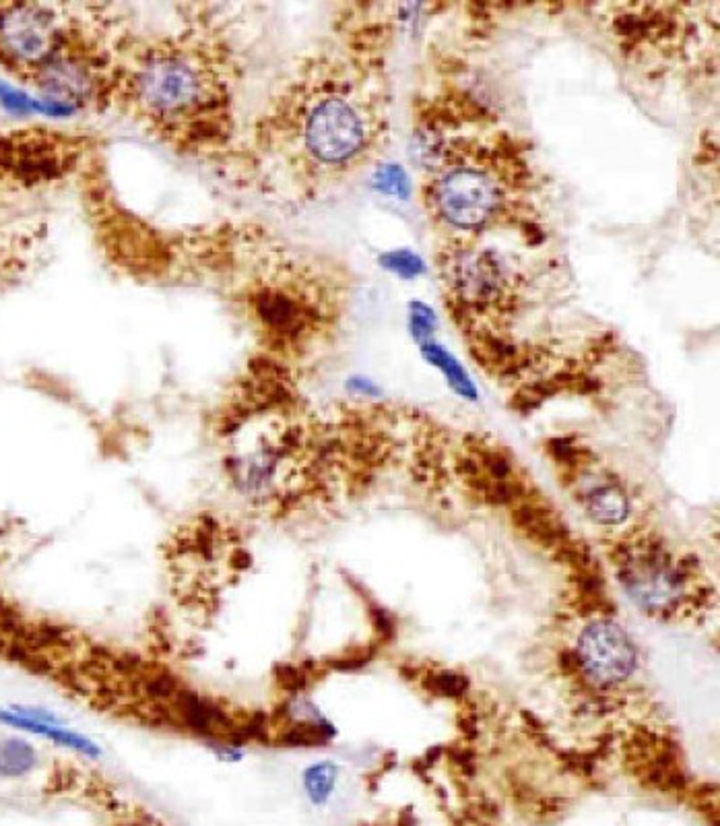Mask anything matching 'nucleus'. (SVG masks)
I'll list each match as a JSON object with an SVG mask.
<instances>
[{"mask_svg":"<svg viewBox=\"0 0 720 826\" xmlns=\"http://www.w3.org/2000/svg\"><path fill=\"white\" fill-rule=\"evenodd\" d=\"M293 144L318 172L360 165L379 144L380 116L351 81L325 79L302 91L293 104Z\"/></svg>","mask_w":720,"mask_h":826,"instance_id":"1","label":"nucleus"},{"mask_svg":"<svg viewBox=\"0 0 720 826\" xmlns=\"http://www.w3.org/2000/svg\"><path fill=\"white\" fill-rule=\"evenodd\" d=\"M426 203L430 216L454 232H481L504 216L510 182L491 156H461L428 182Z\"/></svg>","mask_w":720,"mask_h":826,"instance_id":"2","label":"nucleus"},{"mask_svg":"<svg viewBox=\"0 0 720 826\" xmlns=\"http://www.w3.org/2000/svg\"><path fill=\"white\" fill-rule=\"evenodd\" d=\"M454 306L468 317L496 314L514 296V271L493 251H458L442 265Z\"/></svg>","mask_w":720,"mask_h":826,"instance_id":"3","label":"nucleus"},{"mask_svg":"<svg viewBox=\"0 0 720 826\" xmlns=\"http://www.w3.org/2000/svg\"><path fill=\"white\" fill-rule=\"evenodd\" d=\"M694 566L673 562L659 541L644 539L622 550L619 578L634 601L650 613H666L684 597Z\"/></svg>","mask_w":720,"mask_h":826,"instance_id":"4","label":"nucleus"},{"mask_svg":"<svg viewBox=\"0 0 720 826\" xmlns=\"http://www.w3.org/2000/svg\"><path fill=\"white\" fill-rule=\"evenodd\" d=\"M207 88L202 71L182 55L153 56L137 74L139 100L158 116L176 118L193 112L205 100Z\"/></svg>","mask_w":720,"mask_h":826,"instance_id":"5","label":"nucleus"},{"mask_svg":"<svg viewBox=\"0 0 720 826\" xmlns=\"http://www.w3.org/2000/svg\"><path fill=\"white\" fill-rule=\"evenodd\" d=\"M578 667L596 686L626 682L636 669V649L622 627L609 620H596L580 634Z\"/></svg>","mask_w":720,"mask_h":826,"instance_id":"6","label":"nucleus"},{"mask_svg":"<svg viewBox=\"0 0 720 826\" xmlns=\"http://www.w3.org/2000/svg\"><path fill=\"white\" fill-rule=\"evenodd\" d=\"M0 44L18 60L48 58L56 46L55 19L39 7H11L0 13Z\"/></svg>","mask_w":720,"mask_h":826,"instance_id":"7","label":"nucleus"},{"mask_svg":"<svg viewBox=\"0 0 720 826\" xmlns=\"http://www.w3.org/2000/svg\"><path fill=\"white\" fill-rule=\"evenodd\" d=\"M254 310L267 331L281 340H295L302 335V331H306V308L283 289H263L254 298Z\"/></svg>","mask_w":720,"mask_h":826,"instance_id":"8","label":"nucleus"},{"mask_svg":"<svg viewBox=\"0 0 720 826\" xmlns=\"http://www.w3.org/2000/svg\"><path fill=\"white\" fill-rule=\"evenodd\" d=\"M0 725L27 732L32 736L44 737V739L56 744L58 748H67L74 755H81L88 760H93V762L104 758V748L95 739L72 730L67 723H46V721H36V719L21 718L9 707H0Z\"/></svg>","mask_w":720,"mask_h":826,"instance_id":"9","label":"nucleus"},{"mask_svg":"<svg viewBox=\"0 0 720 826\" xmlns=\"http://www.w3.org/2000/svg\"><path fill=\"white\" fill-rule=\"evenodd\" d=\"M512 521L526 538L556 554L570 541L566 525L545 504L519 501L512 510Z\"/></svg>","mask_w":720,"mask_h":826,"instance_id":"10","label":"nucleus"},{"mask_svg":"<svg viewBox=\"0 0 720 826\" xmlns=\"http://www.w3.org/2000/svg\"><path fill=\"white\" fill-rule=\"evenodd\" d=\"M584 506L591 519L601 525H622L630 517V501L617 484L594 485L584 496Z\"/></svg>","mask_w":720,"mask_h":826,"instance_id":"11","label":"nucleus"},{"mask_svg":"<svg viewBox=\"0 0 720 826\" xmlns=\"http://www.w3.org/2000/svg\"><path fill=\"white\" fill-rule=\"evenodd\" d=\"M39 762L36 746L23 737L0 739V777L21 779L34 771Z\"/></svg>","mask_w":720,"mask_h":826,"instance_id":"12","label":"nucleus"},{"mask_svg":"<svg viewBox=\"0 0 720 826\" xmlns=\"http://www.w3.org/2000/svg\"><path fill=\"white\" fill-rule=\"evenodd\" d=\"M337 779H339V767L330 760H323V762L307 767L304 777H302L307 800L314 806H325L326 802L330 800L333 791L337 788Z\"/></svg>","mask_w":720,"mask_h":826,"instance_id":"13","label":"nucleus"},{"mask_svg":"<svg viewBox=\"0 0 720 826\" xmlns=\"http://www.w3.org/2000/svg\"><path fill=\"white\" fill-rule=\"evenodd\" d=\"M426 688L428 692H432L436 697H444V699H461L465 697L467 692L468 680L465 676L456 674V672H430L426 676Z\"/></svg>","mask_w":720,"mask_h":826,"instance_id":"14","label":"nucleus"},{"mask_svg":"<svg viewBox=\"0 0 720 826\" xmlns=\"http://www.w3.org/2000/svg\"><path fill=\"white\" fill-rule=\"evenodd\" d=\"M207 746L217 760H221L225 765H235V762L244 760L242 742H237L234 737H209Z\"/></svg>","mask_w":720,"mask_h":826,"instance_id":"15","label":"nucleus"},{"mask_svg":"<svg viewBox=\"0 0 720 826\" xmlns=\"http://www.w3.org/2000/svg\"><path fill=\"white\" fill-rule=\"evenodd\" d=\"M0 104L13 114H30L36 110V102L32 97L7 83H0Z\"/></svg>","mask_w":720,"mask_h":826,"instance_id":"16","label":"nucleus"},{"mask_svg":"<svg viewBox=\"0 0 720 826\" xmlns=\"http://www.w3.org/2000/svg\"><path fill=\"white\" fill-rule=\"evenodd\" d=\"M382 263L388 267V269L398 271L403 275H415L417 271H421V263L415 259L414 254L409 252H395V254H388L382 259Z\"/></svg>","mask_w":720,"mask_h":826,"instance_id":"17","label":"nucleus"},{"mask_svg":"<svg viewBox=\"0 0 720 826\" xmlns=\"http://www.w3.org/2000/svg\"><path fill=\"white\" fill-rule=\"evenodd\" d=\"M380 191H386V193H395V195H405V188H407V182L405 176L398 168H384L379 174V182H376Z\"/></svg>","mask_w":720,"mask_h":826,"instance_id":"18","label":"nucleus"}]
</instances>
